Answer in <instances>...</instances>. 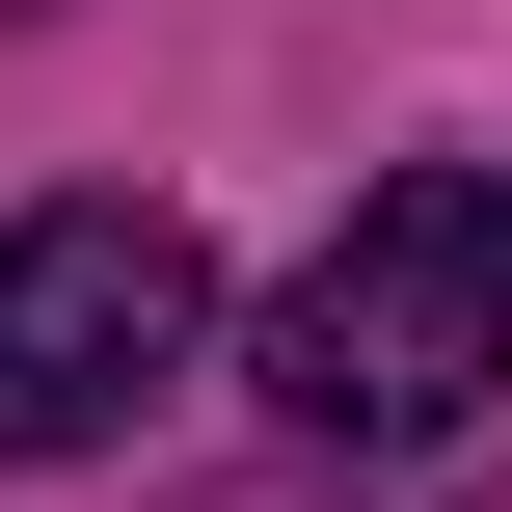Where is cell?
<instances>
[{
    "label": "cell",
    "mask_w": 512,
    "mask_h": 512,
    "mask_svg": "<svg viewBox=\"0 0 512 512\" xmlns=\"http://www.w3.org/2000/svg\"><path fill=\"white\" fill-rule=\"evenodd\" d=\"M162 378H216V243H189L162 189L0 216V459H135Z\"/></svg>",
    "instance_id": "obj_2"
},
{
    "label": "cell",
    "mask_w": 512,
    "mask_h": 512,
    "mask_svg": "<svg viewBox=\"0 0 512 512\" xmlns=\"http://www.w3.org/2000/svg\"><path fill=\"white\" fill-rule=\"evenodd\" d=\"M243 378H270V432H324V459L486 432L512 405V162H378V189L270 270Z\"/></svg>",
    "instance_id": "obj_1"
}]
</instances>
